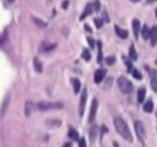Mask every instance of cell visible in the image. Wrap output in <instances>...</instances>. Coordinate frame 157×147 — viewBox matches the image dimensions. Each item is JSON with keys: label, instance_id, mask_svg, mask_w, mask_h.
<instances>
[{"label": "cell", "instance_id": "obj_1", "mask_svg": "<svg viewBox=\"0 0 157 147\" xmlns=\"http://www.w3.org/2000/svg\"><path fill=\"white\" fill-rule=\"evenodd\" d=\"M114 126H115V129H117L119 135H122V138L126 139L128 143L133 141V136H131V132H129V127H128V124L123 121V119H122V118H115L114 119Z\"/></svg>", "mask_w": 157, "mask_h": 147}, {"label": "cell", "instance_id": "obj_2", "mask_svg": "<svg viewBox=\"0 0 157 147\" xmlns=\"http://www.w3.org/2000/svg\"><path fill=\"white\" fill-rule=\"evenodd\" d=\"M36 107L39 110H52V109H62L63 107V103H59V101H39L36 104Z\"/></svg>", "mask_w": 157, "mask_h": 147}, {"label": "cell", "instance_id": "obj_3", "mask_svg": "<svg viewBox=\"0 0 157 147\" xmlns=\"http://www.w3.org/2000/svg\"><path fill=\"white\" fill-rule=\"evenodd\" d=\"M117 84H119V89L123 92V93H131L133 89H134L133 83L129 81L128 78H125V77H120V78L117 80Z\"/></svg>", "mask_w": 157, "mask_h": 147}, {"label": "cell", "instance_id": "obj_4", "mask_svg": "<svg viewBox=\"0 0 157 147\" xmlns=\"http://www.w3.org/2000/svg\"><path fill=\"white\" fill-rule=\"evenodd\" d=\"M134 127H135V133H137L139 139L143 143V139H145V127H143V123L142 121H135Z\"/></svg>", "mask_w": 157, "mask_h": 147}, {"label": "cell", "instance_id": "obj_5", "mask_svg": "<svg viewBox=\"0 0 157 147\" xmlns=\"http://www.w3.org/2000/svg\"><path fill=\"white\" fill-rule=\"evenodd\" d=\"M9 101H11V97H9V93H8V95L3 98V103H2V109H0V119H2V118L6 115V112H8Z\"/></svg>", "mask_w": 157, "mask_h": 147}, {"label": "cell", "instance_id": "obj_6", "mask_svg": "<svg viewBox=\"0 0 157 147\" xmlns=\"http://www.w3.org/2000/svg\"><path fill=\"white\" fill-rule=\"evenodd\" d=\"M86 97H88V92H86V89H83L82 97H80V104H79V115L80 117H83V110H85V104H86Z\"/></svg>", "mask_w": 157, "mask_h": 147}, {"label": "cell", "instance_id": "obj_7", "mask_svg": "<svg viewBox=\"0 0 157 147\" xmlns=\"http://www.w3.org/2000/svg\"><path fill=\"white\" fill-rule=\"evenodd\" d=\"M97 107H99V101H97V100H94L92 104H91L90 117H88V121H90V123H94V119H95V113H97Z\"/></svg>", "mask_w": 157, "mask_h": 147}, {"label": "cell", "instance_id": "obj_8", "mask_svg": "<svg viewBox=\"0 0 157 147\" xmlns=\"http://www.w3.org/2000/svg\"><path fill=\"white\" fill-rule=\"evenodd\" d=\"M57 48V45L56 43H49V42H42L39 46V51L40 52H46V51H52V49H56Z\"/></svg>", "mask_w": 157, "mask_h": 147}, {"label": "cell", "instance_id": "obj_9", "mask_svg": "<svg viewBox=\"0 0 157 147\" xmlns=\"http://www.w3.org/2000/svg\"><path fill=\"white\" fill-rule=\"evenodd\" d=\"M105 75H106V71H105V69H99L97 72L94 74V81H95V83H100L102 80L105 78Z\"/></svg>", "mask_w": 157, "mask_h": 147}, {"label": "cell", "instance_id": "obj_10", "mask_svg": "<svg viewBox=\"0 0 157 147\" xmlns=\"http://www.w3.org/2000/svg\"><path fill=\"white\" fill-rule=\"evenodd\" d=\"M149 40H151L153 46L157 43V28H156V26H153V28L149 29Z\"/></svg>", "mask_w": 157, "mask_h": 147}, {"label": "cell", "instance_id": "obj_11", "mask_svg": "<svg viewBox=\"0 0 157 147\" xmlns=\"http://www.w3.org/2000/svg\"><path fill=\"white\" fill-rule=\"evenodd\" d=\"M133 29H134V35L139 37L140 35V22H139L137 18L133 20Z\"/></svg>", "mask_w": 157, "mask_h": 147}, {"label": "cell", "instance_id": "obj_12", "mask_svg": "<svg viewBox=\"0 0 157 147\" xmlns=\"http://www.w3.org/2000/svg\"><path fill=\"white\" fill-rule=\"evenodd\" d=\"M114 31H115V34H117L120 38H126V37H128V31L122 29L120 26H114Z\"/></svg>", "mask_w": 157, "mask_h": 147}, {"label": "cell", "instance_id": "obj_13", "mask_svg": "<svg viewBox=\"0 0 157 147\" xmlns=\"http://www.w3.org/2000/svg\"><path fill=\"white\" fill-rule=\"evenodd\" d=\"M145 95H146L145 88H140L139 92H137V101H139V103H143V101H145Z\"/></svg>", "mask_w": 157, "mask_h": 147}, {"label": "cell", "instance_id": "obj_14", "mask_svg": "<svg viewBox=\"0 0 157 147\" xmlns=\"http://www.w3.org/2000/svg\"><path fill=\"white\" fill-rule=\"evenodd\" d=\"M46 126L48 127H60L62 121H60V119H49V121H46Z\"/></svg>", "mask_w": 157, "mask_h": 147}, {"label": "cell", "instance_id": "obj_15", "mask_svg": "<svg viewBox=\"0 0 157 147\" xmlns=\"http://www.w3.org/2000/svg\"><path fill=\"white\" fill-rule=\"evenodd\" d=\"M151 86H153V89L157 92V72L156 71H151Z\"/></svg>", "mask_w": 157, "mask_h": 147}, {"label": "cell", "instance_id": "obj_16", "mask_svg": "<svg viewBox=\"0 0 157 147\" xmlns=\"http://www.w3.org/2000/svg\"><path fill=\"white\" fill-rule=\"evenodd\" d=\"M143 109H145V112H153L154 109V103H153V100H148V101L143 104Z\"/></svg>", "mask_w": 157, "mask_h": 147}, {"label": "cell", "instance_id": "obj_17", "mask_svg": "<svg viewBox=\"0 0 157 147\" xmlns=\"http://www.w3.org/2000/svg\"><path fill=\"white\" fill-rule=\"evenodd\" d=\"M91 12H92V6H91V3H88V5H86V8H85V11H83V14L80 16V20H83L86 16H90Z\"/></svg>", "mask_w": 157, "mask_h": 147}, {"label": "cell", "instance_id": "obj_18", "mask_svg": "<svg viewBox=\"0 0 157 147\" xmlns=\"http://www.w3.org/2000/svg\"><path fill=\"white\" fill-rule=\"evenodd\" d=\"M80 86H82L80 84V80L79 78H72V88H74V92H76V93L80 92Z\"/></svg>", "mask_w": 157, "mask_h": 147}, {"label": "cell", "instance_id": "obj_19", "mask_svg": "<svg viewBox=\"0 0 157 147\" xmlns=\"http://www.w3.org/2000/svg\"><path fill=\"white\" fill-rule=\"evenodd\" d=\"M68 136H70L71 139H74V141H79V133L76 132V130H74V129H70V132H68Z\"/></svg>", "mask_w": 157, "mask_h": 147}, {"label": "cell", "instance_id": "obj_20", "mask_svg": "<svg viewBox=\"0 0 157 147\" xmlns=\"http://www.w3.org/2000/svg\"><path fill=\"white\" fill-rule=\"evenodd\" d=\"M34 68H36V71H37V72H42V71H43L42 61H40L39 58H36V60H34Z\"/></svg>", "mask_w": 157, "mask_h": 147}, {"label": "cell", "instance_id": "obj_21", "mask_svg": "<svg viewBox=\"0 0 157 147\" xmlns=\"http://www.w3.org/2000/svg\"><path fill=\"white\" fill-rule=\"evenodd\" d=\"M142 38H145V40L149 38V28L148 26H143L142 28Z\"/></svg>", "mask_w": 157, "mask_h": 147}, {"label": "cell", "instance_id": "obj_22", "mask_svg": "<svg viewBox=\"0 0 157 147\" xmlns=\"http://www.w3.org/2000/svg\"><path fill=\"white\" fill-rule=\"evenodd\" d=\"M32 22L36 23L39 28H45V26H46V23L43 22V20H40V18H37V17H32Z\"/></svg>", "mask_w": 157, "mask_h": 147}, {"label": "cell", "instance_id": "obj_23", "mask_svg": "<svg viewBox=\"0 0 157 147\" xmlns=\"http://www.w3.org/2000/svg\"><path fill=\"white\" fill-rule=\"evenodd\" d=\"M31 109H32V103L28 101V103H26V107H25V115H26V117L31 115Z\"/></svg>", "mask_w": 157, "mask_h": 147}, {"label": "cell", "instance_id": "obj_24", "mask_svg": "<svg viewBox=\"0 0 157 147\" xmlns=\"http://www.w3.org/2000/svg\"><path fill=\"white\" fill-rule=\"evenodd\" d=\"M129 57H131V60H135V58H137V52H135L134 46H131V48H129Z\"/></svg>", "mask_w": 157, "mask_h": 147}, {"label": "cell", "instance_id": "obj_25", "mask_svg": "<svg viewBox=\"0 0 157 147\" xmlns=\"http://www.w3.org/2000/svg\"><path fill=\"white\" fill-rule=\"evenodd\" d=\"M91 6H92L94 11H99V9H100V2H99V0H95V2L91 3Z\"/></svg>", "mask_w": 157, "mask_h": 147}, {"label": "cell", "instance_id": "obj_26", "mask_svg": "<svg viewBox=\"0 0 157 147\" xmlns=\"http://www.w3.org/2000/svg\"><path fill=\"white\" fill-rule=\"evenodd\" d=\"M131 72H133V75L137 78V80H142V74H140L137 69H131Z\"/></svg>", "mask_w": 157, "mask_h": 147}, {"label": "cell", "instance_id": "obj_27", "mask_svg": "<svg viewBox=\"0 0 157 147\" xmlns=\"http://www.w3.org/2000/svg\"><path fill=\"white\" fill-rule=\"evenodd\" d=\"M82 57H83L85 60H90V58H91V54H90V51H88V49H85L83 52H82Z\"/></svg>", "mask_w": 157, "mask_h": 147}, {"label": "cell", "instance_id": "obj_28", "mask_svg": "<svg viewBox=\"0 0 157 147\" xmlns=\"http://www.w3.org/2000/svg\"><path fill=\"white\" fill-rule=\"evenodd\" d=\"M94 25L97 26V28H102V26H103V22H102L100 18H95V20H94Z\"/></svg>", "mask_w": 157, "mask_h": 147}, {"label": "cell", "instance_id": "obj_29", "mask_svg": "<svg viewBox=\"0 0 157 147\" xmlns=\"http://www.w3.org/2000/svg\"><path fill=\"white\" fill-rule=\"evenodd\" d=\"M114 61H115V58H114V57H108V58L105 60V63H106V64H114Z\"/></svg>", "mask_w": 157, "mask_h": 147}, {"label": "cell", "instance_id": "obj_30", "mask_svg": "<svg viewBox=\"0 0 157 147\" xmlns=\"http://www.w3.org/2000/svg\"><path fill=\"white\" fill-rule=\"evenodd\" d=\"M79 147H86V141L83 138H79Z\"/></svg>", "mask_w": 157, "mask_h": 147}, {"label": "cell", "instance_id": "obj_31", "mask_svg": "<svg viewBox=\"0 0 157 147\" xmlns=\"http://www.w3.org/2000/svg\"><path fill=\"white\" fill-rule=\"evenodd\" d=\"M94 138H95V129L91 130V139H94Z\"/></svg>", "mask_w": 157, "mask_h": 147}, {"label": "cell", "instance_id": "obj_32", "mask_svg": "<svg viewBox=\"0 0 157 147\" xmlns=\"http://www.w3.org/2000/svg\"><path fill=\"white\" fill-rule=\"evenodd\" d=\"M68 5H70V2H68V0H65V2H63V8H68Z\"/></svg>", "mask_w": 157, "mask_h": 147}, {"label": "cell", "instance_id": "obj_33", "mask_svg": "<svg viewBox=\"0 0 157 147\" xmlns=\"http://www.w3.org/2000/svg\"><path fill=\"white\" fill-rule=\"evenodd\" d=\"M85 31H86V32H91V28H90V26H86V25H85Z\"/></svg>", "mask_w": 157, "mask_h": 147}, {"label": "cell", "instance_id": "obj_34", "mask_svg": "<svg viewBox=\"0 0 157 147\" xmlns=\"http://www.w3.org/2000/svg\"><path fill=\"white\" fill-rule=\"evenodd\" d=\"M63 147H71V144H70V143H66V144H63Z\"/></svg>", "mask_w": 157, "mask_h": 147}, {"label": "cell", "instance_id": "obj_35", "mask_svg": "<svg viewBox=\"0 0 157 147\" xmlns=\"http://www.w3.org/2000/svg\"><path fill=\"white\" fill-rule=\"evenodd\" d=\"M146 2H148V3H153V2H156V0H146Z\"/></svg>", "mask_w": 157, "mask_h": 147}, {"label": "cell", "instance_id": "obj_36", "mask_svg": "<svg viewBox=\"0 0 157 147\" xmlns=\"http://www.w3.org/2000/svg\"><path fill=\"white\" fill-rule=\"evenodd\" d=\"M114 147H119V144H117V143H114Z\"/></svg>", "mask_w": 157, "mask_h": 147}, {"label": "cell", "instance_id": "obj_37", "mask_svg": "<svg viewBox=\"0 0 157 147\" xmlns=\"http://www.w3.org/2000/svg\"><path fill=\"white\" fill-rule=\"evenodd\" d=\"M131 2H134V3H135V2H140V0H131Z\"/></svg>", "mask_w": 157, "mask_h": 147}, {"label": "cell", "instance_id": "obj_38", "mask_svg": "<svg viewBox=\"0 0 157 147\" xmlns=\"http://www.w3.org/2000/svg\"><path fill=\"white\" fill-rule=\"evenodd\" d=\"M8 2H9V3H12V2H14V0H8Z\"/></svg>", "mask_w": 157, "mask_h": 147}, {"label": "cell", "instance_id": "obj_39", "mask_svg": "<svg viewBox=\"0 0 157 147\" xmlns=\"http://www.w3.org/2000/svg\"><path fill=\"white\" fill-rule=\"evenodd\" d=\"M156 17H157V9H156Z\"/></svg>", "mask_w": 157, "mask_h": 147}, {"label": "cell", "instance_id": "obj_40", "mask_svg": "<svg viewBox=\"0 0 157 147\" xmlns=\"http://www.w3.org/2000/svg\"><path fill=\"white\" fill-rule=\"evenodd\" d=\"M156 63H157V60H156Z\"/></svg>", "mask_w": 157, "mask_h": 147}]
</instances>
